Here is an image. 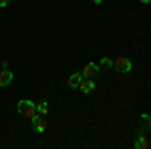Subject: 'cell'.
<instances>
[{
    "label": "cell",
    "instance_id": "obj_5",
    "mask_svg": "<svg viewBox=\"0 0 151 149\" xmlns=\"http://www.w3.org/2000/svg\"><path fill=\"white\" fill-rule=\"evenodd\" d=\"M149 147V135H147V129L139 131V137L135 141V149H147Z\"/></svg>",
    "mask_w": 151,
    "mask_h": 149
},
{
    "label": "cell",
    "instance_id": "obj_3",
    "mask_svg": "<svg viewBox=\"0 0 151 149\" xmlns=\"http://www.w3.org/2000/svg\"><path fill=\"white\" fill-rule=\"evenodd\" d=\"M131 60L129 58H125V57H119V58H115L113 60V69L115 71H119V73H129L131 71Z\"/></svg>",
    "mask_w": 151,
    "mask_h": 149
},
{
    "label": "cell",
    "instance_id": "obj_10",
    "mask_svg": "<svg viewBox=\"0 0 151 149\" xmlns=\"http://www.w3.org/2000/svg\"><path fill=\"white\" fill-rule=\"evenodd\" d=\"M111 67H113V58H109V57H103V58H101L99 69H111Z\"/></svg>",
    "mask_w": 151,
    "mask_h": 149
},
{
    "label": "cell",
    "instance_id": "obj_11",
    "mask_svg": "<svg viewBox=\"0 0 151 149\" xmlns=\"http://www.w3.org/2000/svg\"><path fill=\"white\" fill-rule=\"evenodd\" d=\"M8 4H10V0H0V6H2V8H6Z\"/></svg>",
    "mask_w": 151,
    "mask_h": 149
},
{
    "label": "cell",
    "instance_id": "obj_4",
    "mask_svg": "<svg viewBox=\"0 0 151 149\" xmlns=\"http://www.w3.org/2000/svg\"><path fill=\"white\" fill-rule=\"evenodd\" d=\"M48 127V121L42 117V115H36L35 119H32V129H35L36 133H45Z\"/></svg>",
    "mask_w": 151,
    "mask_h": 149
},
{
    "label": "cell",
    "instance_id": "obj_8",
    "mask_svg": "<svg viewBox=\"0 0 151 149\" xmlns=\"http://www.w3.org/2000/svg\"><path fill=\"white\" fill-rule=\"evenodd\" d=\"M81 81H83V75H81V73H73V75L69 77V85L73 87V89H79Z\"/></svg>",
    "mask_w": 151,
    "mask_h": 149
},
{
    "label": "cell",
    "instance_id": "obj_13",
    "mask_svg": "<svg viewBox=\"0 0 151 149\" xmlns=\"http://www.w3.org/2000/svg\"><path fill=\"white\" fill-rule=\"evenodd\" d=\"M93 2H95V4H101V2H103V0H93Z\"/></svg>",
    "mask_w": 151,
    "mask_h": 149
},
{
    "label": "cell",
    "instance_id": "obj_7",
    "mask_svg": "<svg viewBox=\"0 0 151 149\" xmlns=\"http://www.w3.org/2000/svg\"><path fill=\"white\" fill-rule=\"evenodd\" d=\"M79 89H81L83 93H93L95 91V79H85V77H83Z\"/></svg>",
    "mask_w": 151,
    "mask_h": 149
},
{
    "label": "cell",
    "instance_id": "obj_12",
    "mask_svg": "<svg viewBox=\"0 0 151 149\" xmlns=\"http://www.w3.org/2000/svg\"><path fill=\"white\" fill-rule=\"evenodd\" d=\"M141 2H143V4H149V2H151V0H141Z\"/></svg>",
    "mask_w": 151,
    "mask_h": 149
},
{
    "label": "cell",
    "instance_id": "obj_9",
    "mask_svg": "<svg viewBox=\"0 0 151 149\" xmlns=\"http://www.w3.org/2000/svg\"><path fill=\"white\" fill-rule=\"evenodd\" d=\"M48 113V103L47 101H40V103H36V115H42V117H47Z\"/></svg>",
    "mask_w": 151,
    "mask_h": 149
},
{
    "label": "cell",
    "instance_id": "obj_6",
    "mask_svg": "<svg viewBox=\"0 0 151 149\" xmlns=\"http://www.w3.org/2000/svg\"><path fill=\"white\" fill-rule=\"evenodd\" d=\"M12 81H14L12 71H8L6 67H4V71H0V87H8Z\"/></svg>",
    "mask_w": 151,
    "mask_h": 149
},
{
    "label": "cell",
    "instance_id": "obj_2",
    "mask_svg": "<svg viewBox=\"0 0 151 149\" xmlns=\"http://www.w3.org/2000/svg\"><path fill=\"white\" fill-rule=\"evenodd\" d=\"M81 75L85 79H97L99 75H101V69H99V65L97 63H89V65H85L81 71Z\"/></svg>",
    "mask_w": 151,
    "mask_h": 149
},
{
    "label": "cell",
    "instance_id": "obj_1",
    "mask_svg": "<svg viewBox=\"0 0 151 149\" xmlns=\"http://www.w3.org/2000/svg\"><path fill=\"white\" fill-rule=\"evenodd\" d=\"M18 113L26 117V119H35L36 117V103L32 101H28V99H22V101H18Z\"/></svg>",
    "mask_w": 151,
    "mask_h": 149
}]
</instances>
